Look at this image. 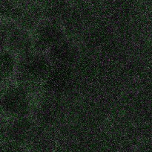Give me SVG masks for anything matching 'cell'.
<instances>
[{"label": "cell", "mask_w": 152, "mask_h": 152, "mask_svg": "<svg viewBox=\"0 0 152 152\" xmlns=\"http://www.w3.org/2000/svg\"><path fill=\"white\" fill-rule=\"evenodd\" d=\"M47 64V61L42 57L28 56L20 63L19 70L27 78L36 79L42 76L48 70Z\"/></svg>", "instance_id": "obj_1"}, {"label": "cell", "mask_w": 152, "mask_h": 152, "mask_svg": "<svg viewBox=\"0 0 152 152\" xmlns=\"http://www.w3.org/2000/svg\"><path fill=\"white\" fill-rule=\"evenodd\" d=\"M59 29L53 24L48 23L41 26L37 33V44L42 48L47 47L59 37Z\"/></svg>", "instance_id": "obj_2"}, {"label": "cell", "mask_w": 152, "mask_h": 152, "mask_svg": "<svg viewBox=\"0 0 152 152\" xmlns=\"http://www.w3.org/2000/svg\"><path fill=\"white\" fill-rule=\"evenodd\" d=\"M13 36L10 37V44L13 47L19 49H24L26 47V44L28 43V40L25 37V34L20 32L19 31H16L13 32Z\"/></svg>", "instance_id": "obj_4"}, {"label": "cell", "mask_w": 152, "mask_h": 152, "mask_svg": "<svg viewBox=\"0 0 152 152\" xmlns=\"http://www.w3.org/2000/svg\"><path fill=\"white\" fill-rule=\"evenodd\" d=\"M22 1H31L32 0H22Z\"/></svg>", "instance_id": "obj_5"}, {"label": "cell", "mask_w": 152, "mask_h": 152, "mask_svg": "<svg viewBox=\"0 0 152 152\" xmlns=\"http://www.w3.org/2000/svg\"><path fill=\"white\" fill-rule=\"evenodd\" d=\"M25 95L19 90H12L5 95V107L10 109L11 113H19L25 110Z\"/></svg>", "instance_id": "obj_3"}]
</instances>
